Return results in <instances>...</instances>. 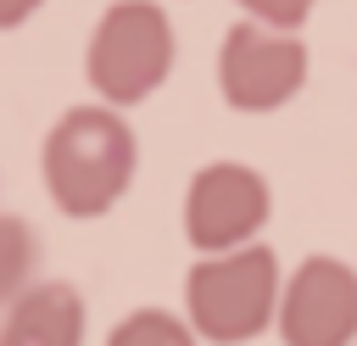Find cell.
I'll return each mask as SVG.
<instances>
[{
	"instance_id": "cell-1",
	"label": "cell",
	"mask_w": 357,
	"mask_h": 346,
	"mask_svg": "<svg viewBox=\"0 0 357 346\" xmlns=\"http://www.w3.org/2000/svg\"><path fill=\"white\" fill-rule=\"evenodd\" d=\"M139 167V140L117 106H67L39 151V173L50 201L67 218H100L123 201Z\"/></svg>"
},
{
	"instance_id": "cell-2",
	"label": "cell",
	"mask_w": 357,
	"mask_h": 346,
	"mask_svg": "<svg viewBox=\"0 0 357 346\" xmlns=\"http://www.w3.org/2000/svg\"><path fill=\"white\" fill-rule=\"evenodd\" d=\"M279 285H284L279 257L262 240H245L234 251H206L184 279L190 329L218 340V346H240V340H251L273 324Z\"/></svg>"
},
{
	"instance_id": "cell-3",
	"label": "cell",
	"mask_w": 357,
	"mask_h": 346,
	"mask_svg": "<svg viewBox=\"0 0 357 346\" xmlns=\"http://www.w3.org/2000/svg\"><path fill=\"white\" fill-rule=\"evenodd\" d=\"M178 39L156 0H112L89 33L84 78L106 106H139L173 73Z\"/></svg>"
},
{
	"instance_id": "cell-4",
	"label": "cell",
	"mask_w": 357,
	"mask_h": 346,
	"mask_svg": "<svg viewBox=\"0 0 357 346\" xmlns=\"http://www.w3.org/2000/svg\"><path fill=\"white\" fill-rule=\"evenodd\" d=\"M307 84V45L296 28L240 17L218 45V89L234 112H279Z\"/></svg>"
},
{
	"instance_id": "cell-5",
	"label": "cell",
	"mask_w": 357,
	"mask_h": 346,
	"mask_svg": "<svg viewBox=\"0 0 357 346\" xmlns=\"http://www.w3.org/2000/svg\"><path fill=\"white\" fill-rule=\"evenodd\" d=\"M273 212V190L251 162H206L184 190V240L206 251H234L262 234Z\"/></svg>"
},
{
	"instance_id": "cell-6",
	"label": "cell",
	"mask_w": 357,
	"mask_h": 346,
	"mask_svg": "<svg viewBox=\"0 0 357 346\" xmlns=\"http://www.w3.org/2000/svg\"><path fill=\"white\" fill-rule=\"evenodd\" d=\"M284 346H351L357 340V268L340 257H307L279 285L273 313Z\"/></svg>"
},
{
	"instance_id": "cell-7",
	"label": "cell",
	"mask_w": 357,
	"mask_h": 346,
	"mask_svg": "<svg viewBox=\"0 0 357 346\" xmlns=\"http://www.w3.org/2000/svg\"><path fill=\"white\" fill-rule=\"evenodd\" d=\"M0 346H84V296L67 279H28L0 318Z\"/></svg>"
},
{
	"instance_id": "cell-8",
	"label": "cell",
	"mask_w": 357,
	"mask_h": 346,
	"mask_svg": "<svg viewBox=\"0 0 357 346\" xmlns=\"http://www.w3.org/2000/svg\"><path fill=\"white\" fill-rule=\"evenodd\" d=\"M33 257H39V246H33L28 218L0 212V307H6L28 279H33Z\"/></svg>"
},
{
	"instance_id": "cell-9",
	"label": "cell",
	"mask_w": 357,
	"mask_h": 346,
	"mask_svg": "<svg viewBox=\"0 0 357 346\" xmlns=\"http://www.w3.org/2000/svg\"><path fill=\"white\" fill-rule=\"evenodd\" d=\"M106 346H195V329L178 324L162 307H134L128 318H117V329L106 335Z\"/></svg>"
},
{
	"instance_id": "cell-10",
	"label": "cell",
	"mask_w": 357,
	"mask_h": 346,
	"mask_svg": "<svg viewBox=\"0 0 357 346\" xmlns=\"http://www.w3.org/2000/svg\"><path fill=\"white\" fill-rule=\"evenodd\" d=\"M234 6L245 17H257V22H268V28H301L318 0H234Z\"/></svg>"
},
{
	"instance_id": "cell-11",
	"label": "cell",
	"mask_w": 357,
	"mask_h": 346,
	"mask_svg": "<svg viewBox=\"0 0 357 346\" xmlns=\"http://www.w3.org/2000/svg\"><path fill=\"white\" fill-rule=\"evenodd\" d=\"M39 6H45V0H0V33H6V28H22Z\"/></svg>"
},
{
	"instance_id": "cell-12",
	"label": "cell",
	"mask_w": 357,
	"mask_h": 346,
	"mask_svg": "<svg viewBox=\"0 0 357 346\" xmlns=\"http://www.w3.org/2000/svg\"><path fill=\"white\" fill-rule=\"evenodd\" d=\"M351 346H357V340H351Z\"/></svg>"
}]
</instances>
